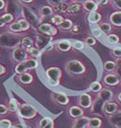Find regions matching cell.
<instances>
[{
  "label": "cell",
  "instance_id": "c3c4849f",
  "mask_svg": "<svg viewBox=\"0 0 121 128\" xmlns=\"http://www.w3.org/2000/svg\"><path fill=\"white\" fill-rule=\"evenodd\" d=\"M6 73V68L3 65H0V75Z\"/></svg>",
  "mask_w": 121,
  "mask_h": 128
},
{
  "label": "cell",
  "instance_id": "8992f818",
  "mask_svg": "<svg viewBox=\"0 0 121 128\" xmlns=\"http://www.w3.org/2000/svg\"><path fill=\"white\" fill-rule=\"evenodd\" d=\"M28 57V52H26L25 49H21V48H16L13 52V59L16 62H24L27 59Z\"/></svg>",
  "mask_w": 121,
  "mask_h": 128
},
{
  "label": "cell",
  "instance_id": "30bf717a",
  "mask_svg": "<svg viewBox=\"0 0 121 128\" xmlns=\"http://www.w3.org/2000/svg\"><path fill=\"white\" fill-rule=\"evenodd\" d=\"M104 82L108 86H116L120 82V78L116 74H108L104 78Z\"/></svg>",
  "mask_w": 121,
  "mask_h": 128
},
{
  "label": "cell",
  "instance_id": "44dd1931",
  "mask_svg": "<svg viewBox=\"0 0 121 128\" xmlns=\"http://www.w3.org/2000/svg\"><path fill=\"white\" fill-rule=\"evenodd\" d=\"M23 48L25 50H29L34 46V41H33L32 38L30 37H25L23 40H22V42H21Z\"/></svg>",
  "mask_w": 121,
  "mask_h": 128
},
{
  "label": "cell",
  "instance_id": "6f0895ef",
  "mask_svg": "<svg viewBox=\"0 0 121 128\" xmlns=\"http://www.w3.org/2000/svg\"><path fill=\"white\" fill-rule=\"evenodd\" d=\"M97 1H98V2H99V1H101V0H97Z\"/></svg>",
  "mask_w": 121,
  "mask_h": 128
},
{
  "label": "cell",
  "instance_id": "f1b7e54d",
  "mask_svg": "<svg viewBox=\"0 0 121 128\" xmlns=\"http://www.w3.org/2000/svg\"><path fill=\"white\" fill-rule=\"evenodd\" d=\"M107 42H108L110 44H117V42H119L118 36H117L116 34H114L107 35Z\"/></svg>",
  "mask_w": 121,
  "mask_h": 128
},
{
  "label": "cell",
  "instance_id": "5b68a950",
  "mask_svg": "<svg viewBox=\"0 0 121 128\" xmlns=\"http://www.w3.org/2000/svg\"><path fill=\"white\" fill-rule=\"evenodd\" d=\"M38 31L41 32L42 34L46 35H49V36H53L57 34V29L53 26V25H51L49 24H43L38 27Z\"/></svg>",
  "mask_w": 121,
  "mask_h": 128
},
{
  "label": "cell",
  "instance_id": "9a60e30c",
  "mask_svg": "<svg viewBox=\"0 0 121 128\" xmlns=\"http://www.w3.org/2000/svg\"><path fill=\"white\" fill-rule=\"evenodd\" d=\"M89 118L88 117H80L78 118V120L75 122V124L72 126L71 128H86V126H89Z\"/></svg>",
  "mask_w": 121,
  "mask_h": 128
},
{
  "label": "cell",
  "instance_id": "74e56055",
  "mask_svg": "<svg viewBox=\"0 0 121 128\" xmlns=\"http://www.w3.org/2000/svg\"><path fill=\"white\" fill-rule=\"evenodd\" d=\"M29 53L32 56H34V57H38L39 55L41 54V50H40V49H37V48H34V47H32L31 49H29Z\"/></svg>",
  "mask_w": 121,
  "mask_h": 128
},
{
  "label": "cell",
  "instance_id": "603a6c76",
  "mask_svg": "<svg viewBox=\"0 0 121 128\" xmlns=\"http://www.w3.org/2000/svg\"><path fill=\"white\" fill-rule=\"evenodd\" d=\"M72 27V22L70 19H63L62 22L58 25V28L62 30H70Z\"/></svg>",
  "mask_w": 121,
  "mask_h": 128
},
{
  "label": "cell",
  "instance_id": "ba28073f",
  "mask_svg": "<svg viewBox=\"0 0 121 128\" xmlns=\"http://www.w3.org/2000/svg\"><path fill=\"white\" fill-rule=\"evenodd\" d=\"M110 124L116 128H121V111H116L114 114H110L108 118Z\"/></svg>",
  "mask_w": 121,
  "mask_h": 128
},
{
  "label": "cell",
  "instance_id": "f35d334b",
  "mask_svg": "<svg viewBox=\"0 0 121 128\" xmlns=\"http://www.w3.org/2000/svg\"><path fill=\"white\" fill-rule=\"evenodd\" d=\"M11 126V122L9 120H7V119L0 120V128H10Z\"/></svg>",
  "mask_w": 121,
  "mask_h": 128
},
{
  "label": "cell",
  "instance_id": "1f68e13d",
  "mask_svg": "<svg viewBox=\"0 0 121 128\" xmlns=\"http://www.w3.org/2000/svg\"><path fill=\"white\" fill-rule=\"evenodd\" d=\"M102 89V86L99 82H93L90 85V90L92 92H99Z\"/></svg>",
  "mask_w": 121,
  "mask_h": 128
},
{
  "label": "cell",
  "instance_id": "f907efd6",
  "mask_svg": "<svg viewBox=\"0 0 121 128\" xmlns=\"http://www.w3.org/2000/svg\"><path fill=\"white\" fill-rule=\"evenodd\" d=\"M73 1L76 3H85L87 0H73Z\"/></svg>",
  "mask_w": 121,
  "mask_h": 128
},
{
  "label": "cell",
  "instance_id": "6da1fadb",
  "mask_svg": "<svg viewBox=\"0 0 121 128\" xmlns=\"http://www.w3.org/2000/svg\"><path fill=\"white\" fill-rule=\"evenodd\" d=\"M46 76L48 78L49 85L56 87L59 85L60 78L62 77V70L58 67H52L46 70Z\"/></svg>",
  "mask_w": 121,
  "mask_h": 128
},
{
  "label": "cell",
  "instance_id": "f546056e",
  "mask_svg": "<svg viewBox=\"0 0 121 128\" xmlns=\"http://www.w3.org/2000/svg\"><path fill=\"white\" fill-rule=\"evenodd\" d=\"M116 69V63L114 62H107L105 64H104V70L106 71H113Z\"/></svg>",
  "mask_w": 121,
  "mask_h": 128
},
{
  "label": "cell",
  "instance_id": "8d00e7d4",
  "mask_svg": "<svg viewBox=\"0 0 121 128\" xmlns=\"http://www.w3.org/2000/svg\"><path fill=\"white\" fill-rule=\"evenodd\" d=\"M52 23L53 24H57V25H59L60 24L62 23V20H63V18H62V16H54L53 17H52Z\"/></svg>",
  "mask_w": 121,
  "mask_h": 128
},
{
  "label": "cell",
  "instance_id": "f5cc1de1",
  "mask_svg": "<svg viewBox=\"0 0 121 128\" xmlns=\"http://www.w3.org/2000/svg\"><path fill=\"white\" fill-rule=\"evenodd\" d=\"M22 1L25 3H31V2H33L34 0H22Z\"/></svg>",
  "mask_w": 121,
  "mask_h": 128
},
{
  "label": "cell",
  "instance_id": "7402d4cb",
  "mask_svg": "<svg viewBox=\"0 0 121 128\" xmlns=\"http://www.w3.org/2000/svg\"><path fill=\"white\" fill-rule=\"evenodd\" d=\"M57 47L60 50H62V52H67V50H70L71 47V42L69 41H62L58 42Z\"/></svg>",
  "mask_w": 121,
  "mask_h": 128
},
{
  "label": "cell",
  "instance_id": "11a10c76",
  "mask_svg": "<svg viewBox=\"0 0 121 128\" xmlns=\"http://www.w3.org/2000/svg\"><path fill=\"white\" fill-rule=\"evenodd\" d=\"M73 31L75 32V31H78V27L77 26H74V28H73Z\"/></svg>",
  "mask_w": 121,
  "mask_h": 128
},
{
  "label": "cell",
  "instance_id": "db71d44e",
  "mask_svg": "<svg viewBox=\"0 0 121 128\" xmlns=\"http://www.w3.org/2000/svg\"><path fill=\"white\" fill-rule=\"evenodd\" d=\"M117 98H118V99H119V101L121 102V92L118 94V96H117Z\"/></svg>",
  "mask_w": 121,
  "mask_h": 128
},
{
  "label": "cell",
  "instance_id": "d4e9b609",
  "mask_svg": "<svg viewBox=\"0 0 121 128\" xmlns=\"http://www.w3.org/2000/svg\"><path fill=\"white\" fill-rule=\"evenodd\" d=\"M19 80L21 82L24 83V84H29L33 81V76L29 73H23L21 74L20 78H19Z\"/></svg>",
  "mask_w": 121,
  "mask_h": 128
},
{
  "label": "cell",
  "instance_id": "484cf974",
  "mask_svg": "<svg viewBox=\"0 0 121 128\" xmlns=\"http://www.w3.org/2000/svg\"><path fill=\"white\" fill-rule=\"evenodd\" d=\"M101 126V120L99 118L94 117V118H90L89 122V127H96L99 128Z\"/></svg>",
  "mask_w": 121,
  "mask_h": 128
},
{
  "label": "cell",
  "instance_id": "7dc6e473",
  "mask_svg": "<svg viewBox=\"0 0 121 128\" xmlns=\"http://www.w3.org/2000/svg\"><path fill=\"white\" fill-rule=\"evenodd\" d=\"M108 2H109V0H101V1L98 2V4L101 6H106Z\"/></svg>",
  "mask_w": 121,
  "mask_h": 128
},
{
  "label": "cell",
  "instance_id": "ac0fdd59",
  "mask_svg": "<svg viewBox=\"0 0 121 128\" xmlns=\"http://www.w3.org/2000/svg\"><path fill=\"white\" fill-rule=\"evenodd\" d=\"M53 126L54 124H53V119L50 117H44L39 124V128H53Z\"/></svg>",
  "mask_w": 121,
  "mask_h": 128
},
{
  "label": "cell",
  "instance_id": "4fadbf2b",
  "mask_svg": "<svg viewBox=\"0 0 121 128\" xmlns=\"http://www.w3.org/2000/svg\"><path fill=\"white\" fill-rule=\"evenodd\" d=\"M112 96H113V92L108 89H101L98 94V98H100L104 102H108L111 100Z\"/></svg>",
  "mask_w": 121,
  "mask_h": 128
},
{
  "label": "cell",
  "instance_id": "d6986e66",
  "mask_svg": "<svg viewBox=\"0 0 121 128\" xmlns=\"http://www.w3.org/2000/svg\"><path fill=\"white\" fill-rule=\"evenodd\" d=\"M100 20H101V16L97 11L91 12L89 14V16H88V21L90 24H98Z\"/></svg>",
  "mask_w": 121,
  "mask_h": 128
},
{
  "label": "cell",
  "instance_id": "277c9868",
  "mask_svg": "<svg viewBox=\"0 0 121 128\" xmlns=\"http://www.w3.org/2000/svg\"><path fill=\"white\" fill-rule=\"evenodd\" d=\"M19 116L25 119L34 118L36 116V110L29 104H24L18 109Z\"/></svg>",
  "mask_w": 121,
  "mask_h": 128
},
{
  "label": "cell",
  "instance_id": "83f0119b",
  "mask_svg": "<svg viewBox=\"0 0 121 128\" xmlns=\"http://www.w3.org/2000/svg\"><path fill=\"white\" fill-rule=\"evenodd\" d=\"M53 9L52 8V7L50 6H43L40 9V14H42V16H50V14H53Z\"/></svg>",
  "mask_w": 121,
  "mask_h": 128
},
{
  "label": "cell",
  "instance_id": "e0dca14e",
  "mask_svg": "<svg viewBox=\"0 0 121 128\" xmlns=\"http://www.w3.org/2000/svg\"><path fill=\"white\" fill-rule=\"evenodd\" d=\"M69 113H70V116L71 117H74V118H80L84 114L83 110L78 106H71L69 110Z\"/></svg>",
  "mask_w": 121,
  "mask_h": 128
},
{
  "label": "cell",
  "instance_id": "680465c9",
  "mask_svg": "<svg viewBox=\"0 0 121 128\" xmlns=\"http://www.w3.org/2000/svg\"><path fill=\"white\" fill-rule=\"evenodd\" d=\"M89 128H96V127H89Z\"/></svg>",
  "mask_w": 121,
  "mask_h": 128
},
{
  "label": "cell",
  "instance_id": "3957f363",
  "mask_svg": "<svg viewBox=\"0 0 121 128\" xmlns=\"http://www.w3.org/2000/svg\"><path fill=\"white\" fill-rule=\"evenodd\" d=\"M37 67V62L35 60L31 59V60H25L24 62H20V63L16 67V72L18 74H23L25 73V71L27 70L34 69Z\"/></svg>",
  "mask_w": 121,
  "mask_h": 128
},
{
  "label": "cell",
  "instance_id": "e575fe53",
  "mask_svg": "<svg viewBox=\"0 0 121 128\" xmlns=\"http://www.w3.org/2000/svg\"><path fill=\"white\" fill-rule=\"evenodd\" d=\"M9 28L13 32H21L22 31V28H21V25L19 24V22H16V23L12 24Z\"/></svg>",
  "mask_w": 121,
  "mask_h": 128
},
{
  "label": "cell",
  "instance_id": "9f6ffc18",
  "mask_svg": "<svg viewBox=\"0 0 121 128\" xmlns=\"http://www.w3.org/2000/svg\"><path fill=\"white\" fill-rule=\"evenodd\" d=\"M109 1H111V2H112V4H113V3L116 2V1H117V0H109Z\"/></svg>",
  "mask_w": 121,
  "mask_h": 128
},
{
  "label": "cell",
  "instance_id": "b9f144b4",
  "mask_svg": "<svg viewBox=\"0 0 121 128\" xmlns=\"http://www.w3.org/2000/svg\"><path fill=\"white\" fill-rule=\"evenodd\" d=\"M85 42H86V44L89 46H93L96 44V40H95V38H93V37H88V38H86V41Z\"/></svg>",
  "mask_w": 121,
  "mask_h": 128
},
{
  "label": "cell",
  "instance_id": "60d3db41",
  "mask_svg": "<svg viewBox=\"0 0 121 128\" xmlns=\"http://www.w3.org/2000/svg\"><path fill=\"white\" fill-rule=\"evenodd\" d=\"M73 47L75 49H77V50H82V49L84 48V45H83L82 42L77 41L73 44Z\"/></svg>",
  "mask_w": 121,
  "mask_h": 128
},
{
  "label": "cell",
  "instance_id": "52a82bcc",
  "mask_svg": "<svg viewBox=\"0 0 121 128\" xmlns=\"http://www.w3.org/2000/svg\"><path fill=\"white\" fill-rule=\"evenodd\" d=\"M117 108H118V105L116 103L108 101V102H106L103 106V113L107 116H110L117 111Z\"/></svg>",
  "mask_w": 121,
  "mask_h": 128
},
{
  "label": "cell",
  "instance_id": "cb8c5ba5",
  "mask_svg": "<svg viewBox=\"0 0 121 128\" xmlns=\"http://www.w3.org/2000/svg\"><path fill=\"white\" fill-rule=\"evenodd\" d=\"M80 10V6L79 4H72V5L69 6L68 10H67L66 14H76L79 13Z\"/></svg>",
  "mask_w": 121,
  "mask_h": 128
},
{
  "label": "cell",
  "instance_id": "ee69618b",
  "mask_svg": "<svg viewBox=\"0 0 121 128\" xmlns=\"http://www.w3.org/2000/svg\"><path fill=\"white\" fill-rule=\"evenodd\" d=\"M61 2H62V0H48L49 4L53 5V6H56L57 4H59V3H61Z\"/></svg>",
  "mask_w": 121,
  "mask_h": 128
},
{
  "label": "cell",
  "instance_id": "ffe728a7",
  "mask_svg": "<svg viewBox=\"0 0 121 128\" xmlns=\"http://www.w3.org/2000/svg\"><path fill=\"white\" fill-rule=\"evenodd\" d=\"M69 6L66 5L65 3H59L56 6H54V8H53V11L57 12V13H62V14H66L67 10H68Z\"/></svg>",
  "mask_w": 121,
  "mask_h": 128
},
{
  "label": "cell",
  "instance_id": "ab89813d",
  "mask_svg": "<svg viewBox=\"0 0 121 128\" xmlns=\"http://www.w3.org/2000/svg\"><path fill=\"white\" fill-rule=\"evenodd\" d=\"M112 54H113V56H115V57H116V58H120L121 57V47H116V48L113 49Z\"/></svg>",
  "mask_w": 121,
  "mask_h": 128
},
{
  "label": "cell",
  "instance_id": "4dcf8cb0",
  "mask_svg": "<svg viewBox=\"0 0 121 128\" xmlns=\"http://www.w3.org/2000/svg\"><path fill=\"white\" fill-rule=\"evenodd\" d=\"M99 28L102 31V32H105V34H108V32H111L112 26L107 23H102L99 25Z\"/></svg>",
  "mask_w": 121,
  "mask_h": 128
},
{
  "label": "cell",
  "instance_id": "d590c367",
  "mask_svg": "<svg viewBox=\"0 0 121 128\" xmlns=\"http://www.w3.org/2000/svg\"><path fill=\"white\" fill-rule=\"evenodd\" d=\"M0 19L6 24V23H10V22H12L13 19H14V17H13V16H12L11 14H6L3 16H1Z\"/></svg>",
  "mask_w": 121,
  "mask_h": 128
},
{
  "label": "cell",
  "instance_id": "681fc988",
  "mask_svg": "<svg viewBox=\"0 0 121 128\" xmlns=\"http://www.w3.org/2000/svg\"><path fill=\"white\" fill-rule=\"evenodd\" d=\"M5 7V1L4 0H0V9H3Z\"/></svg>",
  "mask_w": 121,
  "mask_h": 128
},
{
  "label": "cell",
  "instance_id": "91938a15",
  "mask_svg": "<svg viewBox=\"0 0 121 128\" xmlns=\"http://www.w3.org/2000/svg\"><path fill=\"white\" fill-rule=\"evenodd\" d=\"M62 1H66V0H62Z\"/></svg>",
  "mask_w": 121,
  "mask_h": 128
},
{
  "label": "cell",
  "instance_id": "7bdbcfd3",
  "mask_svg": "<svg viewBox=\"0 0 121 128\" xmlns=\"http://www.w3.org/2000/svg\"><path fill=\"white\" fill-rule=\"evenodd\" d=\"M7 112V108L4 105H0V114H5Z\"/></svg>",
  "mask_w": 121,
  "mask_h": 128
},
{
  "label": "cell",
  "instance_id": "7c38bea8",
  "mask_svg": "<svg viewBox=\"0 0 121 128\" xmlns=\"http://www.w3.org/2000/svg\"><path fill=\"white\" fill-rule=\"evenodd\" d=\"M83 8L88 12H95L98 10V4L93 0H87L85 3H83Z\"/></svg>",
  "mask_w": 121,
  "mask_h": 128
},
{
  "label": "cell",
  "instance_id": "9c48e42d",
  "mask_svg": "<svg viewBox=\"0 0 121 128\" xmlns=\"http://www.w3.org/2000/svg\"><path fill=\"white\" fill-rule=\"evenodd\" d=\"M79 104L81 108H89L92 105V99L91 96L88 95V94H82L80 95V99H79Z\"/></svg>",
  "mask_w": 121,
  "mask_h": 128
},
{
  "label": "cell",
  "instance_id": "d6a6232c",
  "mask_svg": "<svg viewBox=\"0 0 121 128\" xmlns=\"http://www.w3.org/2000/svg\"><path fill=\"white\" fill-rule=\"evenodd\" d=\"M91 32L92 34L95 37H97V38H99L101 36V34H102V31L100 30L99 26H97V27L96 26H93V27H91Z\"/></svg>",
  "mask_w": 121,
  "mask_h": 128
},
{
  "label": "cell",
  "instance_id": "836d02e7",
  "mask_svg": "<svg viewBox=\"0 0 121 128\" xmlns=\"http://www.w3.org/2000/svg\"><path fill=\"white\" fill-rule=\"evenodd\" d=\"M18 22L21 25L22 31H27V30L29 29L30 24H29V22H28L27 20H24V19H22V20H19Z\"/></svg>",
  "mask_w": 121,
  "mask_h": 128
},
{
  "label": "cell",
  "instance_id": "4316f807",
  "mask_svg": "<svg viewBox=\"0 0 121 128\" xmlns=\"http://www.w3.org/2000/svg\"><path fill=\"white\" fill-rule=\"evenodd\" d=\"M8 108H9V110L12 111V112H16V111L19 109L18 102L14 98L11 99V100L9 101V103H8Z\"/></svg>",
  "mask_w": 121,
  "mask_h": 128
},
{
  "label": "cell",
  "instance_id": "816d5d0a",
  "mask_svg": "<svg viewBox=\"0 0 121 128\" xmlns=\"http://www.w3.org/2000/svg\"><path fill=\"white\" fill-rule=\"evenodd\" d=\"M4 25H5V23L0 19V27H2V26H4Z\"/></svg>",
  "mask_w": 121,
  "mask_h": 128
},
{
  "label": "cell",
  "instance_id": "f6af8a7d",
  "mask_svg": "<svg viewBox=\"0 0 121 128\" xmlns=\"http://www.w3.org/2000/svg\"><path fill=\"white\" fill-rule=\"evenodd\" d=\"M113 5H114L115 7L117 8V9H121V0H117L116 2L113 3Z\"/></svg>",
  "mask_w": 121,
  "mask_h": 128
},
{
  "label": "cell",
  "instance_id": "2e32d148",
  "mask_svg": "<svg viewBox=\"0 0 121 128\" xmlns=\"http://www.w3.org/2000/svg\"><path fill=\"white\" fill-rule=\"evenodd\" d=\"M54 100L61 105H67L69 103V98L64 94L62 93H53V95Z\"/></svg>",
  "mask_w": 121,
  "mask_h": 128
},
{
  "label": "cell",
  "instance_id": "8fae6325",
  "mask_svg": "<svg viewBox=\"0 0 121 128\" xmlns=\"http://www.w3.org/2000/svg\"><path fill=\"white\" fill-rule=\"evenodd\" d=\"M51 40H52V38L49 35H39L37 37V46H38L39 48L44 49L48 44H50L49 42H51Z\"/></svg>",
  "mask_w": 121,
  "mask_h": 128
},
{
  "label": "cell",
  "instance_id": "bcb514c9",
  "mask_svg": "<svg viewBox=\"0 0 121 128\" xmlns=\"http://www.w3.org/2000/svg\"><path fill=\"white\" fill-rule=\"evenodd\" d=\"M52 49H53V45L50 44H48V45L46 46L45 48L44 49V52H49V50H51Z\"/></svg>",
  "mask_w": 121,
  "mask_h": 128
},
{
  "label": "cell",
  "instance_id": "7a4b0ae2",
  "mask_svg": "<svg viewBox=\"0 0 121 128\" xmlns=\"http://www.w3.org/2000/svg\"><path fill=\"white\" fill-rule=\"evenodd\" d=\"M66 70L69 73L79 75V74L84 73L85 67L83 66V64L80 62L76 60H71V62H69L67 63Z\"/></svg>",
  "mask_w": 121,
  "mask_h": 128
},
{
  "label": "cell",
  "instance_id": "5bb4252c",
  "mask_svg": "<svg viewBox=\"0 0 121 128\" xmlns=\"http://www.w3.org/2000/svg\"><path fill=\"white\" fill-rule=\"evenodd\" d=\"M109 20L115 26H121V11L114 12L113 14H110Z\"/></svg>",
  "mask_w": 121,
  "mask_h": 128
}]
</instances>
